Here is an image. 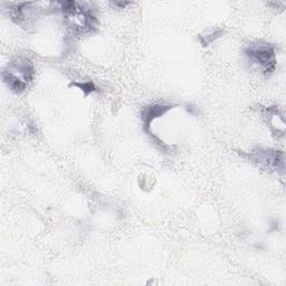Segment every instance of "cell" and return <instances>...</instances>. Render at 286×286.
Wrapping results in <instances>:
<instances>
[{
  "mask_svg": "<svg viewBox=\"0 0 286 286\" xmlns=\"http://www.w3.org/2000/svg\"><path fill=\"white\" fill-rule=\"evenodd\" d=\"M248 59L259 65L265 73H272L275 68L276 59L274 48L268 44H253L246 49Z\"/></svg>",
  "mask_w": 286,
  "mask_h": 286,
  "instance_id": "cell-1",
  "label": "cell"
},
{
  "mask_svg": "<svg viewBox=\"0 0 286 286\" xmlns=\"http://www.w3.org/2000/svg\"><path fill=\"white\" fill-rule=\"evenodd\" d=\"M256 154V161L264 163L267 168L278 169L284 168V158L283 153L279 151H260Z\"/></svg>",
  "mask_w": 286,
  "mask_h": 286,
  "instance_id": "cell-2",
  "label": "cell"
},
{
  "mask_svg": "<svg viewBox=\"0 0 286 286\" xmlns=\"http://www.w3.org/2000/svg\"><path fill=\"white\" fill-rule=\"evenodd\" d=\"M169 108L170 106L168 105H152L147 107L142 114V120L143 122H145L146 127H149L152 120L161 117L162 114H164L169 110Z\"/></svg>",
  "mask_w": 286,
  "mask_h": 286,
  "instance_id": "cell-3",
  "label": "cell"
},
{
  "mask_svg": "<svg viewBox=\"0 0 286 286\" xmlns=\"http://www.w3.org/2000/svg\"><path fill=\"white\" fill-rule=\"evenodd\" d=\"M220 34V31H211L209 34H206V36H200V41L204 46H208V44L213 43L217 37H219Z\"/></svg>",
  "mask_w": 286,
  "mask_h": 286,
  "instance_id": "cell-4",
  "label": "cell"
},
{
  "mask_svg": "<svg viewBox=\"0 0 286 286\" xmlns=\"http://www.w3.org/2000/svg\"><path fill=\"white\" fill-rule=\"evenodd\" d=\"M79 88H82V89H84V91L87 93H89V92H92V91L94 90V88H93V85L92 84H90V83H87V84H82V85H78Z\"/></svg>",
  "mask_w": 286,
  "mask_h": 286,
  "instance_id": "cell-5",
  "label": "cell"
}]
</instances>
